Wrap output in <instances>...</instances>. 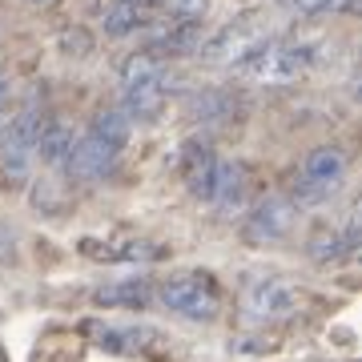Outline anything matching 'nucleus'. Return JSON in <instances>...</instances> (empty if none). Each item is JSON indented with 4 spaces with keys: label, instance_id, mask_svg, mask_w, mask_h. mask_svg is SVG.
<instances>
[{
    "label": "nucleus",
    "instance_id": "nucleus-1",
    "mask_svg": "<svg viewBox=\"0 0 362 362\" xmlns=\"http://www.w3.org/2000/svg\"><path fill=\"white\" fill-rule=\"evenodd\" d=\"M169 93V73L161 65L157 52H133L129 61L121 65V113L129 121H153L165 105Z\"/></svg>",
    "mask_w": 362,
    "mask_h": 362
},
{
    "label": "nucleus",
    "instance_id": "nucleus-2",
    "mask_svg": "<svg viewBox=\"0 0 362 362\" xmlns=\"http://www.w3.org/2000/svg\"><path fill=\"white\" fill-rule=\"evenodd\" d=\"M157 298L169 314L185 322H214L221 314V286L206 270H177L157 286Z\"/></svg>",
    "mask_w": 362,
    "mask_h": 362
},
{
    "label": "nucleus",
    "instance_id": "nucleus-3",
    "mask_svg": "<svg viewBox=\"0 0 362 362\" xmlns=\"http://www.w3.org/2000/svg\"><path fill=\"white\" fill-rule=\"evenodd\" d=\"M40 125H45V113H40L37 97H28V101L21 105V113L4 121V133H0V169H4V181L21 185V181L33 173Z\"/></svg>",
    "mask_w": 362,
    "mask_h": 362
},
{
    "label": "nucleus",
    "instance_id": "nucleus-4",
    "mask_svg": "<svg viewBox=\"0 0 362 362\" xmlns=\"http://www.w3.org/2000/svg\"><path fill=\"white\" fill-rule=\"evenodd\" d=\"M310 49L294 45V40H266L254 57H246L242 65L233 69L242 81L250 85H294L298 77H306L310 69Z\"/></svg>",
    "mask_w": 362,
    "mask_h": 362
},
{
    "label": "nucleus",
    "instance_id": "nucleus-5",
    "mask_svg": "<svg viewBox=\"0 0 362 362\" xmlns=\"http://www.w3.org/2000/svg\"><path fill=\"white\" fill-rule=\"evenodd\" d=\"M346 181V153L338 145H318L306 153L294 181V206H326Z\"/></svg>",
    "mask_w": 362,
    "mask_h": 362
},
{
    "label": "nucleus",
    "instance_id": "nucleus-6",
    "mask_svg": "<svg viewBox=\"0 0 362 362\" xmlns=\"http://www.w3.org/2000/svg\"><path fill=\"white\" fill-rule=\"evenodd\" d=\"M266 40H270V33H266V25H262L258 16H242V21H233V25L221 28L202 52H206V61H214V65L238 69L246 57H254Z\"/></svg>",
    "mask_w": 362,
    "mask_h": 362
},
{
    "label": "nucleus",
    "instance_id": "nucleus-7",
    "mask_svg": "<svg viewBox=\"0 0 362 362\" xmlns=\"http://www.w3.org/2000/svg\"><path fill=\"white\" fill-rule=\"evenodd\" d=\"M294 221H298L294 202L282 197V194H270V197H262V202H254V206L246 209L242 230H246V238L254 242V246H274V242L290 238Z\"/></svg>",
    "mask_w": 362,
    "mask_h": 362
},
{
    "label": "nucleus",
    "instance_id": "nucleus-8",
    "mask_svg": "<svg viewBox=\"0 0 362 362\" xmlns=\"http://www.w3.org/2000/svg\"><path fill=\"white\" fill-rule=\"evenodd\" d=\"M298 294L294 282H286V278H258V282L246 290V302H242V310H246L250 322H282L290 314L298 310Z\"/></svg>",
    "mask_w": 362,
    "mask_h": 362
},
{
    "label": "nucleus",
    "instance_id": "nucleus-9",
    "mask_svg": "<svg viewBox=\"0 0 362 362\" xmlns=\"http://www.w3.org/2000/svg\"><path fill=\"white\" fill-rule=\"evenodd\" d=\"M89 338L109 354H125V358H153L165 350V338L153 326H101L89 322Z\"/></svg>",
    "mask_w": 362,
    "mask_h": 362
},
{
    "label": "nucleus",
    "instance_id": "nucleus-10",
    "mask_svg": "<svg viewBox=\"0 0 362 362\" xmlns=\"http://www.w3.org/2000/svg\"><path fill=\"white\" fill-rule=\"evenodd\" d=\"M117 161H121V149L85 129L77 141H73V153H69V161H65V173L77 177V181H101L117 169Z\"/></svg>",
    "mask_w": 362,
    "mask_h": 362
},
{
    "label": "nucleus",
    "instance_id": "nucleus-11",
    "mask_svg": "<svg viewBox=\"0 0 362 362\" xmlns=\"http://www.w3.org/2000/svg\"><path fill=\"white\" fill-rule=\"evenodd\" d=\"M250 202V181L246 169L238 161H218V173H214V185H209V206L218 214H242Z\"/></svg>",
    "mask_w": 362,
    "mask_h": 362
},
{
    "label": "nucleus",
    "instance_id": "nucleus-12",
    "mask_svg": "<svg viewBox=\"0 0 362 362\" xmlns=\"http://www.w3.org/2000/svg\"><path fill=\"white\" fill-rule=\"evenodd\" d=\"M221 157L209 149V145L194 141L185 145V157H181V177H185V189L197 197V202H209V185H214V173H218Z\"/></svg>",
    "mask_w": 362,
    "mask_h": 362
},
{
    "label": "nucleus",
    "instance_id": "nucleus-13",
    "mask_svg": "<svg viewBox=\"0 0 362 362\" xmlns=\"http://www.w3.org/2000/svg\"><path fill=\"white\" fill-rule=\"evenodd\" d=\"M73 141H77V133H73L69 121H61V117H45V125H40V141H37V157L45 161V165L65 169L69 153H73Z\"/></svg>",
    "mask_w": 362,
    "mask_h": 362
},
{
    "label": "nucleus",
    "instance_id": "nucleus-14",
    "mask_svg": "<svg viewBox=\"0 0 362 362\" xmlns=\"http://www.w3.org/2000/svg\"><path fill=\"white\" fill-rule=\"evenodd\" d=\"M141 25H145V13H141V8H133L129 0H109V4H105V13H101L105 37H113V40L133 37Z\"/></svg>",
    "mask_w": 362,
    "mask_h": 362
},
{
    "label": "nucleus",
    "instance_id": "nucleus-15",
    "mask_svg": "<svg viewBox=\"0 0 362 362\" xmlns=\"http://www.w3.org/2000/svg\"><path fill=\"white\" fill-rule=\"evenodd\" d=\"M89 133H97L101 141H109V145H117V149H125L129 145V133H133V121L121 109H101V113L93 117V125H89Z\"/></svg>",
    "mask_w": 362,
    "mask_h": 362
},
{
    "label": "nucleus",
    "instance_id": "nucleus-16",
    "mask_svg": "<svg viewBox=\"0 0 362 362\" xmlns=\"http://www.w3.org/2000/svg\"><path fill=\"white\" fill-rule=\"evenodd\" d=\"M149 282H141V278H129V282H109L97 290V302L101 306H145L149 302Z\"/></svg>",
    "mask_w": 362,
    "mask_h": 362
},
{
    "label": "nucleus",
    "instance_id": "nucleus-17",
    "mask_svg": "<svg viewBox=\"0 0 362 362\" xmlns=\"http://www.w3.org/2000/svg\"><path fill=\"white\" fill-rule=\"evenodd\" d=\"M157 4L165 8V16L173 25H197L209 8V0H157Z\"/></svg>",
    "mask_w": 362,
    "mask_h": 362
},
{
    "label": "nucleus",
    "instance_id": "nucleus-18",
    "mask_svg": "<svg viewBox=\"0 0 362 362\" xmlns=\"http://www.w3.org/2000/svg\"><path fill=\"white\" fill-rule=\"evenodd\" d=\"M310 254L318 262H338V258H346V254H350V246L342 242V233H338V230H322L318 238H314Z\"/></svg>",
    "mask_w": 362,
    "mask_h": 362
},
{
    "label": "nucleus",
    "instance_id": "nucleus-19",
    "mask_svg": "<svg viewBox=\"0 0 362 362\" xmlns=\"http://www.w3.org/2000/svg\"><path fill=\"white\" fill-rule=\"evenodd\" d=\"M290 13L298 16H326V13H338V8H346L350 0H282Z\"/></svg>",
    "mask_w": 362,
    "mask_h": 362
},
{
    "label": "nucleus",
    "instance_id": "nucleus-20",
    "mask_svg": "<svg viewBox=\"0 0 362 362\" xmlns=\"http://www.w3.org/2000/svg\"><path fill=\"white\" fill-rule=\"evenodd\" d=\"M129 4H133V8H141V13H145V8H153L157 0H129Z\"/></svg>",
    "mask_w": 362,
    "mask_h": 362
},
{
    "label": "nucleus",
    "instance_id": "nucleus-21",
    "mask_svg": "<svg viewBox=\"0 0 362 362\" xmlns=\"http://www.w3.org/2000/svg\"><path fill=\"white\" fill-rule=\"evenodd\" d=\"M4 121H8V113H0V133H4Z\"/></svg>",
    "mask_w": 362,
    "mask_h": 362
},
{
    "label": "nucleus",
    "instance_id": "nucleus-22",
    "mask_svg": "<svg viewBox=\"0 0 362 362\" xmlns=\"http://www.w3.org/2000/svg\"><path fill=\"white\" fill-rule=\"evenodd\" d=\"M28 4H49V0H28Z\"/></svg>",
    "mask_w": 362,
    "mask_h": 362
}]
</instances>
